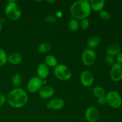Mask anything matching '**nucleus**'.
Here are the masks:
<instances>
[{"label": "nucleus", "instance_id": "nucleus-1", "mask_svg": "<svg viewBox=\"0 0 122 122\" xmlns=\"http://www.w3.org/2000/svg\"><path fill=\"white\" fill-rule=\"evenodd\" d=\"M6 100L11 107L19 108L26 104L28 96L25 90L20 88H17L9 92L6 97Z\"/></svg>", "mask_w": 122, "mask_h": 122}, {"label": "nucleus", "instance_id": "nucleus-2", "mask_svg": "<svg viewBox=\"0 0 122 122\" xmlns=\"http://www.w3.org/2000/svg\"><path fill=\"white\" fill-rule=\"evenodd\" d=\"M90 2L86 0H80L72 4L70 13L75 19L83 20L87 19L91 12Z\"/></svg>", "mask_w": 122, "mask_h": 122}, {"label": "nucleus", "instance_id": "nucleus-3", "mask_svg": "<svg viewBox=\"0 0 122 122\" xmlns=\"http://www.w3.org/2000/svg\"><path fill=\"white\" fill-rule=\"evenodd\" d=\"M5 14L8 19L15 21L21 17V8L15 1H8L5 8Z\"/></svg>", "mask_w": 122, "mask_h": 122}, {"label": "nucleus", "instance_id": "nucleus-4", "mask_svg": "<svg viewBox=\"0 0 122 122\" xmlns=\"http://www.w3.org/2000/svg\"><path fill=\"white\" fill-rule=\"evenodd\" d=\"M55 76L63 81H69L71 77V71L67 66L63 64H58L54 70Z\"/></svg>", "mask_w": 122, "mask_h": 122}, {"label": "nucleus", "instance_id": "nucleus-5", "mask_svg": "<svg viewBox=\"0 0 122 122\" xmlns=\"http://www.w3.org/2000/svg\"><path fill=\"white\" fill-rule=\"evenodd\" d=\"M107 102L114 108H119L122 104V98L117 92L112 91L108 92L106 95Z\"/></svg>", "mask_w": 122, "mask_h": 122}, {"label": "nucleus", "instance_id": "nucleus-6", "mask_svg": "<svg viewBox=\"0 0 122 122\" xmlns=\"http://www.w3.org/2000/svg\"><path fill=\"white\" fill-rule=\"evenodd\" d=\"M97 55L95 51L90 48H86L83 50L82 54V60L83 64L87 66H90L95 63Z\"/></svg>", "mask_w": 122, "mask_h": 122}, {"label": "nucleus", "instance_id": "nucleus-7", "mask_svg": "<svg viewBox=\"0 0 122 122\" xmlns=\"http://www.w3.org/2000/svg\"><path fill=\"white\" fill-rule=\"evenodd\" d=\"M42 86V80L38 76H35L30 79L27 85V90L30 93H35L39 91Z\"/></svg>", "mask_w": 122, "mask_h": 122}, {"label": "nucleus", "instance_id": "nucleus-8", "mask_svg": "<svg viewBox=\"0 0 122 122\" xmlns=\"http://www.w3.org/2000/svg\"><path fill=\"white\" fill-rule=\"evenodd\" d=\"M85 118L89 122H96L100 118V112L95 107H88L85 112Z\"/></svg>", "mask_w": 122, "mask_h": 122}, {"label": "nucleus", "instance_id": "nucleus-9", "mask_svg": "<svg viewBox=\"0 0 122 122\" xmlns=\"http://www.w3.org/2000/svg\"><path fill=\"white\" fill-rule=\"evenodd\" d=\"M110 77L114 82H119L122 80V65L116 63L110 70Z\"/></svg>", "mask_w": 122, "mask_h": 122}, {"label": "nucleus", "instance_id": "nucleus-10", "mask_svg": "<svg viewBox=\"0 0 122 122\" xmlns=\"http://www.w3.org/2000/svg\"><path fill=\"white\" fill-rule=\"evenodd\" d=\"M81 83L85 87H89L94 83V77L92 73L89 70L82 71L80 77Z\"/></svg>", "mask_w": 122, "mask_h": 122}, {"label": "nucleus", "instance_id": "nucleus-11", "mask_svg": "<svg viewBox=\"0 0 122 122\" xmlns=\"http://www.w3.org/2000/svg\"><path fill=\"white\" fill-rule=\"evenodd\" d=\"M64 106V101L59 98H54L49 101L46 104V108L48 109L58 110L63 108Z\"/></svg>", "mask_w": 122, "mask_h": 122}, {"label": "nucleus", "instance_id": "nucleus-12", "mask_svg": "<svg viewBox=\"0 0 122 122\" xmlns=\"http://www.w3.org/2000/svg\"><path fill=\"white\" fill-rule=\"evenodd\" d=\"M55 91L53 87L49 85L43 86L39 91V94L41 98L43 99H48L53 96Z\"/></svg>", "mask_w": 122, "mask_h": 122}, {"label": "nucleus", "instance_id": "nucleus-13", "mask_svg": "<svg viewBox=\"0 0 122 122\" xmlns=\"http://www.w3.org/2000/svg\"><path fill=\"white\" fill-rule=\"evenodd\" d=\"M50 70L49 68L45 63H41L36 69V74L38 77L41 79H45L48 76Z\"/></svg>", "mask_w": 122, "mask_h": 122}, {"label": "nucleus", "instance_id": "nucleus-14", "mask_svg": "<svg viewBox=\"0 0 122 122\" xmlns=\"http://www.w3.org/2000/svg\"><path fill=\"white\" fill-rule=\"evenodd\" d=\"M121 46L119 44H112L107 48L106 54L107 56H110L112 57L117 56L119 53L121 52Z\"/></svg>", "mask_w": 122, "mask_h": 122}, {"label": "nucleus", "instance_id": "nucleus-15", "mask_svg": "<svg viewBox=\"0 0 122 122\" xmlns=\"http://www.w3.org/2000/svg\"><path fill=\"white\" fill-rule=\"evenodd\" d=\"M91 10L95 11H101L103 10L104 7L105 1L104 0H92L90 2Z\"/></svg>", "mask_w": 122, "mask_h": 122}, {"label": "nucleus", "instance_id": "nucleus-16", "mask_svg": "<svg viewBox=\"0 0 122 122\" xmlns=\"http://www.w3.org/2000/svg\"><path fill=\"white\" fill-rule=\"evenodd\" d=\"M101 42V39L98 36L94 35L91 36L89 39H88L86 42L87 46L88 48H90L92 50L94 48H96L99 45Z\"/></svg>", "mask_w": 122, "mask_h": 122}, {"label": "nucleus", "instance_id": "nucleus-17", "mask_svg": "<svg viewBox=\"0 0 122 122\" xmlns=\"http://www.w3.org/2000/svg\"><path fill=\"white\" fill-rule=\"evenodd\" d=\"M23 57L20 54L14 52L10 55L8 57V61L10 63L13 65L19 64L22 61Z\"/></svg>", "mask_w": 122, "mask_h": 122}, {"label": "nucleus", "instance_id": "nucleus-18", "mask_svg": "<svg viewBox=\"0 0 122 122\" xmlns=\"http://www.w3.org/2000/svg\"><path fill=\"white\" fill-rule=\"evenodd\" d=\"M45 64L48 67H55L58 65V61L56 57L52 55H49L45 58Z\"/></svg>", "mask_w": 122, "mask_h": 122}, {"label": "nucleus", "instance_id": "nucleus-19", "mask_svg": "<svg viewBox=\"0 0 122 122\" xmlns=\"http://www.w3.org/2000/svg\"><path fill=\"white\" fill-rule=\"evenodd\" d=\"M92 93L93 95L95 97L97 98V99L106 97V91H105L104 89L102 87L100 86L94 87L92 90Z\"/></svg>", "mask_w": 122, "mask_h": 122}, {"label": "nucleus", "instance_id": "nucleus-20", "mask_svg": "<svg viewBox=\"0 0 122 122\" xmlns=\"http://www.w3.org/2000/svg\"><path fill=\"white\" fill-rule=\"evenodd\" d=\"M51 50V46L49 43L42 42L38 46V50L40 53L46 54L50 52Z\"/></svg>", "mask_w": 122, "mask_h": 122}, {"label": "nucleus", "instance_id": "nucleus-21", "mask_svg": "<svg viewBox=\"0 0 122 122\" xmlns=\"http://www.w3.org/2000/svg\"><path fill=\"white\" fill-rule=\"evenodd\" d=\"M11 82L12 84L13 85L15 88H19L22 83V77L20 74H15L13 75V76L11 78Z\"/></svg>", "mask_w": 122, "mask_h": 122}, {"label": "nucleus", "instance_id": "nucleus-22", "mask_svg": "<svg viewBox=\"0 0 122 122\" xmlns=\"http://www.w3.org/2000/svg\"><path fill=\"white\" fill-rule=\"evenodd\" d=\"M80 24L76 19H71L68 23V27L70 30L72 32H76L79 29Z\"/></svg>", "mask_w": 122, "mask_h": 122}, {"label": "nucleus", "instance_id": "nucleus-23", "mask_svg": "<svg viewBox=\"0 0 122 122\" xmlns=\"http://www.w3.org/2000/svg\"><path fill=\"white\" fill-rule=\"evenodd\" d=\"M8 61V57L4 50L0 48V67L4 65Z\"/></svg>", "mask_w": 122, "mask_h": 122}, {"label": "nucleus", "instance_id": "nucleus-24", "mask_svg": "<svg viewBox=\"0 0 122 122\" xmlns=\"http://www.w3.org/2000/svg\"><path fill=\"white\" fill-rule=\"evenodd\" d=\"M100 17L104 21H108L110 19V14L106 10H101L100 11Z\"/></svg>", "mask_w": 122, "mask_h": 122}, {"label": "nucleus", "instance_id": "nucleus-25", "mask_svg": "<svg viewBox=\"0 0 122 122\" xmlns=\"http://www.w3.org/2000/svg\"><path fill=\"white\" fill-rule=\"evenodd\" d=\"M105 62L106 63V64L112 66H113V65L116 64L115 59H114V57H112L110 56H107L105 57Z\"/></svg>", "mask_w": 122, "mask_h": 122}, {"label": "nucleus", "instance_id": "nucleus-26", "mask_svg": "<svg viewBox=\"0 0 122 122\" xmlns=\"http://www.w3.org/2000/svg\"><path fill=\"white\" fill-rule=\"evenodd\" d=\"M81 28L83 30H86L89 27V21L88 19H85L83 20H81V23H80Z\"/></svg>", "mask_w": 122, "mask_h": 122}, {"label": "nucleus", "instance_id": "nucleus-27", "mask_svg": "<svg viewBox=\"0 0 122 122\" xmlns=\"http://www.w3.org/2000/svg\"><path fill=\"white\" fill-rule=\"evenodd\" d=\"M46 20L50 23H54L57 21V18L53 15H48L46 17Z\"/></svg>", "mask_w": 122, "mask_h": 122}, {"label": "nucleus", "instance_id": "nucleus-28", "mask_svg": "<svg viewBox=\"0 0 122 122\" xmlns=\"http://www.w3.org/2000/svg\"><path fill=\"white\" fill-rule=\"evenodd\" d=\"M97 102L100 105H101V106L106 104V103H107V99H106V97H101V98H98Z\"/></svg>", "mask_w": 122, "mask_h": 122}, {"label": "nucleus", "instance_id": "nucleus-29", "mask_svg": "<svg viewBox=\"0 0 122 122\" xmlns=\"http://www.w3.org/2000/svg\"><path fill=\"white\" fill-rule=\"evenodd\" d=\"M5 101H6V97L4 95V94L0 92V107L4 104Z\"/></svg>", "mask_w": 122, "mask_h": 122}, {"label": "nucleus", "instance_id": "nucleus-30", "mask_svg": "<svg viewBox=\"0 0 122 122\" xmlns=\"http://www.w3.org/2000/svg\"><path fill=\"white\" fill-rule=\"evenodd\" d=\"M116 60L117 61V63L122 65V52L119 53V54L116 56Z\"/></svg>", "mask_w": 122, "mask_h": 122}, {"label": "nucleus", "instance_id": "nucleus-31", "mask_svg": "<svg viewBox=\"0 0 122 122\" xmlns=\"http://www.w3.org/2000/svg\"><path fill=\"white\" fill-rule=\"evenodd\" d=\"M62 17V12L57 11L56 13V18H60Z\"/></svg>", "mask_w": 122, "mask_h": 122}, {"label": "nucleus", "instance_id": "nucleus-32", "mask_svg": "<svg viewBox=\"0 0 122 122\" xmlns=\"http://www.w3.org/2000/svg\"><path fill=\"white\" fill-rule=\"evenodd\" d=\"M48 3H50V4H52V3H54L55 2H56V1H47Z\"/></svg>", "mask_w": 122, "mask_h": 122}, {"label": "nucleus", "instance_id": "nucleus-33", "mask_svg": "<svg viewBox=\"0 0 122 122\" xmlns=\"http://www.w3.org/2000/svg\"><path fill=\"white\" fill-rule=\"evenodd\" d=\"M2 23L0 21V32H1V30H2Z\"/></svg>", "mask_w": 122, "mask_h": 122}]
</instances>
